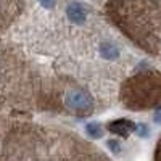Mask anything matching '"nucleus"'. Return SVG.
Here are the masks:
<instances>
[{
  "instance_id": "nucleus-1",
  "label": "nucleus",
  "mask_w": 161,
  "mask_h": 161,
  "mask_svg": "<svg viewBox=\"0 0 161 161\" xmlns=\"http://www.w3.org/2000/svg\"><path fill=\"white\" fill-rule=\"evenodd\" d=\"M105 10L132 42L156 53L161 40V3L156 0H110Z\"/></svg>"
},
{
  "instance_id": "nucleus-5",
  "label": "nucleus",
  "mask_w": 161,
  "mask_h": 161,
  "mask_svg": "<svg viewBox=\"0 0 161 161\" xmlns=\"http://www.w3.org/2000/svg\"><path fill=\"white\" fill-rule=\"evenodd\" d=\"M23 0H0V32L5 31L21 11Z\"/></svg>"
},
{
  "instance_id": "nucleus-3",
  "label": "nucleus",
  "mask_w": 161,
  "mask_h": 161,
  "mask_svg": "<svg viewBox=\"0 0 161 161\" xmlns=\"http://www.w3.org/2000/svg\"><path fill=\"white\" fill-rule=\"evenodd\" d=\"M121 100L132 111L161 108V73L150 69L129 77L121 87Z\"/></svg>"
},
{
  "instance_id": "nucleus-11",
  "label": "nucleus",
  "mask_w": 161,
  "mask_h": 161,
  "mask_svg": "<svg viewBox=\"0 0 161 161\" xmlns=\"http://www.w3.org/2000/svg\"><path fill=\"white\" fill-rule=\"evenodd\" d=\"M142 137H147V134H148V129H147V126H143V124H139L137 126V129H136Z\"/></svg>"
},
{
  "instance_id": "nucleus-4",
  "label": "nucleus",
  "mask_w": 161,
  "mask_h": 161,
  "mask_svg": "<svg viewBox=\"0 0 161 161\" xmlns=\"http://www.w3.org/2000/svg\"><path fill=\"white\" fill-rule=\"evenodd\" d=\"M57 93L61 95V103L64 108L76 116H90L95 110V98H93L92 92L76 80L69 79L64 84L61 82Z\"/></svg>"
},
{
  "instance_id": "nucleus-10",
  "label": "nucleus",
  "mask_w": 161,
  "mask_h": 161,
  "mask_svg": "<svg viewBox=\"0 0 161 161\" xmlns=\"http://www.w3.org/2000/svg\"><path fill=\"white\" fill-rule=\"evenodd\" d=\"M39 3L42 5L44 8H47V10H52V8H55L57 0H39Z\"/></svg>"
},
{
  "instance_id": "nucleus-13",
  "label": "nucleus",
  "mask_w": 161,
  "mask_h": 161,
  "mask_svg": "<svg viewBox=\"0 0 161 161\" xmlns=\"http://www.w3.org/2000/svg\"><path fill=\"white\" fill-rule=\"evenodd\" d=\"M155 121H156V123H161V108L156 110V113H155Z\"/></svg>"
},
{
  "instance_id": "nucleus-9",
  "label": "nucleus",
  "mask_w": 161,
  "mask_h": 161,
  "mask_svg": "<svg viewBox=\"0 0 161 161\" xmlns=\"http://www.w3.org/2000/svg\"><path fill=\"white\" fill-rule=\"evenodd\" d=\"M86 132L87 136H90L92 139H100L102 134H103V129L98 123H87L86 124Z\"/></svg>"
},
{
  "instance_id": "nucleus-2",
  "label": "nucleus",
  "mask_w": 161,
  "mask_h": 161,
  "mask_svg": "<svg viewBox=\"0 0 161 161\" xmlns=\"http://www.w3.org/2000/svg\"><path fill=\"white\" fill-rule=\"evenodd\" d=\"M34 80L24 60L7 47H0V106L26 105Z\"/></svg>"
},
{
  "instance_id": "nucleus-8",
  "label": "nucleus",
  "mask_w": 161,
  "mask_h": 161,
  "mask_svg": "<svg viewBox=\"0 0 161 161\" xmlns=\"http://www.w3.org/2000/svg\"><path fill=\"white\" fill-rule=\"evenodd\" d=\"M136 129H137V126L129 119H116L108 124V130L111 134H114V136H119V137H127Z\"/></svg>"
},
{
  "instance_id": "nucleus-7",
  "label": "nucleus",
  "mask_w": 161,
  "mask_h": 161,
  "mask_svg": "<svg viewBox=\"0 0 161 161\" xmlns=\"http://www.w3.org/2000/svg\"><path fill=\"white\" fill-rule=\"evenodd\" d=\"M98 53L106 61H116L121 57V48L116 42H113V40L103 39L98 42Z\"/></svg>"
},
{
  "instance_id": "nucleus-6",
  "label": "nucleus",
  "mask_w": 161,
  "mask_h": 161,
  "mask_svg": "<svg viewBox=\"0 0 161 161\" xmlns=\"http://www.w3.org/2000/svg\"><path fill=\"white\" fill-rule=\"evenodd\" d=\"M66 18L69 19L73 26H82L89 19V11L82 2L74 0V2H69L68 7H66Z\"/></svg>"
},
{
  "instance_id": "nucleus-12",
  "label": "nucleus",
  "mask_w": 161,
  "mask_h": 161,
  "mask_svg": "<svg viewBox=\"0 0 161 161\" xmlns=\"http://www.w3.org/2000/svg\"><path fill=\"white\" fill-rule=\"evenodd\" d=\"M108 147H111V150H114L116 153L119 152V145H118L116 140H110V142H108Z\"/></svg>"
}]
</instances>
